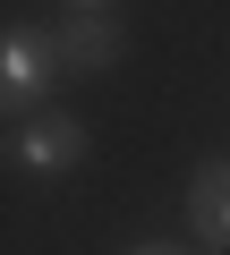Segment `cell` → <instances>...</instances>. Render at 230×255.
<instances>
[{
	"label": "cell",
	"instance_id": "obj_2",
	"mask_svg": "<svg viewBox=\"0 0 230 255\" xmlns=\"http://www.w3.org/2000/svg\"><path fill=\"white\" fill-rule=\"evenodd\" d=\"M85 162V119H68V111H34V119H9V170H26V179H60V170H77Z\"/></svg>",
	"mask_w": 230,
	"mask_h": 255
},
{
	"label": "cell",
	"instance_id": "obj_5",
	"mask_svg": "<svg viewBox=\"0 0 230 255\" xmlns=\"http://www.w3.org/2000/svg\"><path fill=\"white\" fill-rule=\"evenodd\" d=\"M128 255H188V247H162V238H154V247H128Z\"/></svg>",
	"mask_w": 230,
	"mask_h": 255
},
{
	"label": "cell",
	"instance_id": "obj_1",
	"mask_svg": "<svg viewBox=\"0 0 230 255\" xmlns=\"http://www.w3.org/2000/svg\"><path fill=\"white\" fill-rule=\"evenodd\" d=\"M60 34H34V26H9L0 34V102H9V119H34L60 85Z\"/></svg>",
	"mask_w": 230,
	"mask_h": 255
},
{
	"label": "cell",
	"instance_id": "obj_6",
	"mask_svg": "<svg viewBox=\"0 0 230 255\" xmlns=\"http://www.w3.org/2000/svg\"><path fill=\"white\" fill-rule=\"evenodd\" d=\"M77 9H111V0H77Z\"/></svg>",
	"mask_w": 230,
	"mask_h": 255
},
{
	"label": "cell",
	"instance_id": "obj_4",
	"mask_svg": "<svg viewBox=\"0 0 230 255\" xmlns=\"http://www.w3.org/2000/svg\"><path fill=\"white\" fill-rule=\"evenodd\" d=\"M120 51H128V34L111 26L102 9H77V17L60 26V68H68V77H102V68H120Z\"/></svg>",
	"mask_w": 230,
	"mask_h": 255
},
{
	"label": "cell",
	"instance_id": "obj_3",
	"mask_svg": "<svg viewBox=\"0 0 230 255\" xmlns=\"http://www.w3.org/2000/svg\"><path fill=\"white\" fill-rule=\"evenodd\" d=\"M188 230L213 255H230V153H213V162L188 170Z\"/></svg>",
	"mask_w": 230,
	"mask_h": 255
}]
</instances>
